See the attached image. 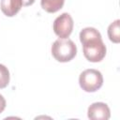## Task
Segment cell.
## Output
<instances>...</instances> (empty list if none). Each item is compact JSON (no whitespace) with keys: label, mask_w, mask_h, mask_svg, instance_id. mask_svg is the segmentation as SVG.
Instances as JSON below:
<instances>
[{"label":"cell","mask_w":120,"mask_h":120,"mask_svg":"<svg viewBox=\"0 0 120 120\" xmlns=\"http://www.w3.org/2000/svg\"><path fill=\"white\" fill-rule=\"evenodd\" d=\"M6 99H5V98L2 96V95H0V113H2L3 112H4V110H5V108H6Z\"/></svg>","instance_id":"obj_10"},{"label":"cell","mask_w":120,"mask_h":120,"mask_svg":"<svg viewBox=\"0 0 120 120\" xmlns=\"http://www.w3.org/2000/svg\"><path fill=\"white\" fill-rule=\"evenodd\" d=\"M52 54L58 62H68L77 54L76 44L68 38H58L52 45Z\"/></svg>","instance_id":"obj_2"},{"label":"cell","mask_w":120,"mask_h":120,"mask_svg":"<svg viewBox=\"0 0 120 120\" xmlns=\"http://www.w3.org/2000/svg\"><path fill=\"white\" fill-rule=\"evenodd\" d=\"M84 57L93 63L100 62L106 55V46L100 33L94 27H85L80 32Z\"/></svg>","instance_id":"obj_1"},{"label":"cell","mask_w":120,"mask_h":120,"mask_svg":"<svg viewBox=\"0 0 120 120\" xmlns=\"http://www.w3.org/2000/svg\"><path fill=\"white\" fill-rule=\"evenodd\" d=\"M108 37L113 43L120 42V21L117 19L108 27Z\"/></svg>","instance_id":"obj_8"},{"label":"cell","mask_w":120,"mask_h":120,"mask_svg":"<svg viewBox=\"0 0 120 120\" xmlns=\"http://www.w3.org/2000/svg\"><path fill=\"white\" fill-rule=\"evenodd\" d=\"M22 0H1L0 8L2 12L8 17L15 16L22 8Z\"/></svg>","instance_id":"obj_6"},{"label":"cell","mask_w":120,"mask_h":120,"mask_svg":"<svg viewBox=\"0 0 120 120\" xmlns=\"http://www.w3.org/2000/svg\"><path fill=\"white\" fill-rule=\"evenodd\" d=\"M65 0H41V8L48 13H54L61 9L64 6Z\"/></svg>","instance_id":"obj_7"},{"label":"cell","mask_w":120,"mask_h":120,"mask_svg":"<svg viewBox=\"0 0 120 120\" xmlns=\"http://www.w3.org/2000/svg\"><path fill=\"white\" fill-rule=\"evenodd\" d=\"M9 71L8 68L0 64V89H3L8 86L9 83Z\"/></svg>","instance_id":"obj_9"},{"label":"cell","mask_w":120,"mask_h":120,"mask_svg":"<svg viewBox=\"0 0 120 120\" xmlns=\"http://www.w3.org/2000/svg\"><path fill=\"white\" fill-rule=\"evenodd\" d=\"M79 83L81 88L85 92H96L103 84V76L98 69H85L80 74Z\"/></svg>","instance_id":"obj_3"},{"label":"cell","mask_w":120,"mask_h":120,"mask_svg":"<svg viewBox=\"0 0 120 120\" xmlns=\"http://www.w3.org/2000/svg\"><path fill=\"white\" fill-rule=\"evenodd\" d=\"M22 6H24V7L31 6L35 2V0H22Z\"/></svg>","instance_id":"obj_11"},{"label":"cell","mask_w":120,"mask_h":120,"mask_svg":"<svg viewBox=\"0 0 120 120\" xmlns=\"http://www.w3.org/2000/svg\"><path fill=\"white\" fill-rule=\"evenodd\" d=\"M87 115L92 120H108L111 116V112L106 103L95 102L88 107Z\"/></svg>","instance_id":"obj_5"},{"label":"cell","mask_w":120,"mask_h":120,"mask_svg":"<svg viewBox=\"0 0 120 120\" xmlns=\"http://www.w3.org/2000/svg\"><path fill=\"white\" fill-rule=\"evenodd\" d=\"M73 19L69 13L64 12L59 15L53 22V32L59 38H68L73 30Z\"/></svg>","instance_id":"obj_4"}]
</instances>
